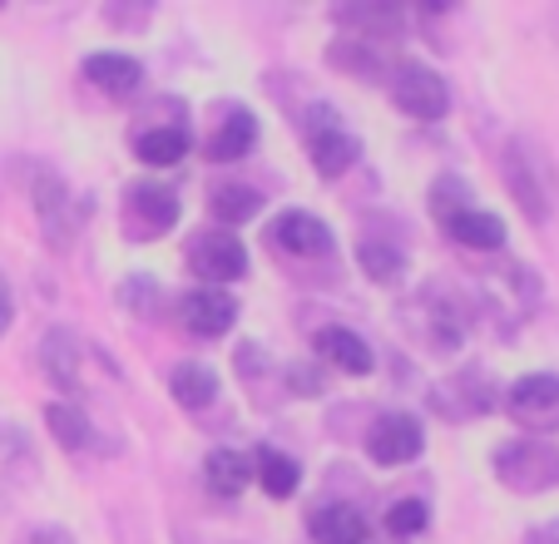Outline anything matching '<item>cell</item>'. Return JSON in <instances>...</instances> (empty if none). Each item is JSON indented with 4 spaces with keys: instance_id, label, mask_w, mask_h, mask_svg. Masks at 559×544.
Instances as JSON below:
<instances>
[{
    "instance_id": "cell-1",
    "label": "cell",
    "mask_w": 559,
    "mask_h": 544,
    "mask_svg": "<svg viewBox=\"0 0 559 544\" xmlns=\"http://www.w3.org/2000/svg\"><path fill=\"white\" fill-rule=\"evenodd\" d=\"M500 168H506V189H510V199L520 203V213H525L535 228H545V223L555 218V164L545 158V149H539L535 139L515 134L506 144Z\"/></svg>"
},
{
    "instance_id": "cell-6",
    "label": "cell",
    "mask_w": 559,
    "mask_h": 544,
    "mask_svg": "<svg viewBox=\"0 0 559 544\" xmlns=\"http://www.w3.org/2000/svg\"><path fill=\"white\" fill-rule=\"evenodd\" d=\"M421 450H426V430H421V421H416V416H406V411H386V416L371 421L367 456L377 465L396 471V465H412Z\"/></svg>"
},
{
    "instance_id": "cell-15",
    "label": "cell",
    "mask_w": 559,
    "mask_h": 544,
    "mask_svg": "<svg viewBox=\"0 0 559 544\" xmlns=\"http://www.w3.org/2000/svg\"><path fill=\"white\" fill-rule=\"evenodd\" d=\"M307 530L322 544H367V515L357 505H317Z\"/></svg>"
},
{
    "instance_id": "cell-11",
    "label": "cell",
    "mask_w": 559,
    "mask_h": 544,
    "mask_svg": "<svg viewBox=\"0 0 559 544\" xmlns=\"http://www.w3.org/2000/svg\"><path fill=\"white\" fill-rule=\"evenodd\" d=\"M124 213H129V223H134L139 243H148L179 223V199H174L169 189H158V184H134V189L124 193Z\"/></svg>"
},
{
    "instance_id": "cell-29",
    "label": "cell",
    "mask_w": 559,
    "mask_h": 544,
    "mask_svg": "<svg viewBox=\"0 0 559 544\" xmlns=\"http://www.w3.org/2000/svg\"><path fill=\"white\" fill-rule=\"evenodd\" d=\"M426 524H431V510H426V500H396L386 510V530L396 534V540H412V534H421Z\"/></svg>"
},
{
    "instance_id": "cell-21",
    "label": "cell",
    "mask_w": 559,
    "mask_h": 544,
    "mask_svg": "<svg viewBox=\"0 0 559 544\" xmlns=\"http://www.w3.org/2000/svg\"><path fill=\"white\" fill-rule=\"evenodd\" d=\"M169 391L183 411H203V406L218 401V371L203 367V362H183V367H174Z\"/></svg>"
},
{
    "instance_id": "cell-19",
    "label": "cell",
    "mask_w": 559,
    "mask_h": 544,
    "mask_svg": "<svg viewBox=\"0 0 559 544\" xmlns=\"http://www.w3.org/2000/svg\"><path fill=\"white\" fill-rule=\"evenodd\" d=\"M258 144V119L248 115V109H228L218 125V134L209 139V158H218V164H233V158L253 154Z\"/></svg>"
},
{
    "instance_id": "cell-13",
    "label": "cell",
    "mask_w": 559,
    "mask_h": 544,
    "mask_svg": "<svg viewBox=\"0 0 559 544\" xmlns=\"http://www.w3.org/2000/svg\"><path fill=\"white\" fill-rule=\"evenodd\" d=\"M317 356H328L337 371H347V377H367L371 367H377V356H371V346L361 342L357 332H347V327H322V332L312 336Z\"/></svg>"
},
{
    "instance_id": "cell-3",
    "label": "cell",
    "mask_w": 559,
    "mask_h": 544,
    "mask_svg": "<svg viewBox=\"0 0 559 544\" xmlns=\"http://www.w3.org/2000/svg\"><path fill=\"white\" fill-rule=\"evenodd\" d=\"M31 199H35V218H40V228H45V238H50V248L64 252V248L74 243V233H80V223L90 218V203L74 199L55 168H35Z\"/></svg>"
},
{
    "instance_id": "cell-12",
    "label": "cell",
    "mask_w": 559,
    "mask_h": 544,
    "mask_svg": "<svg viewBox=\"0 0 559 544\" xmlns=\"http://www.w3.org/2000/svg\"><path fill=\"white\" fill-rule=\"evenodd\" d=\"M179 317L193 336H223L238 322V303H233V293H223V287H193V293H183Z\"/></svg>"
},
{
    "instance_id": "cell-23",
    "label": "cell",
    "mask_w": 559,
    "mask_h": 544,
    "mask_svg": "<svg viewBox=\"0 0 559 544\" xmlns=\"http://www.w3.org/2000/svg\"><path fill=\"white\" fill-rule=\"evenodd\" d=\"M253 481L263 485L273 500H287V495H297V485H302V471H297L293 456L263 446V450H258V461H253Z\"/></svg>"
},
{
    "instance_id": "cell-33",
    "label": "cell",
    "mask_w": 559,
    "mask_h": 544,
    "mask_svg": "<svg viewBox=\"0 0 559 544\" xmlns=\"http://www.w3.org/2000/svg\"><path fill=\"white\" fill-rule=\"evenodd\" d=\"M109 21H115V25H144L148 21V11H119V5H109Z\"/></svg>"
},
{
    "instance_id": "cell-30",
    "label": "cell",
    "mask_w": 559,
    "mask_h": 544,
    "mask_svg": "<svg viewBox=\"0 0 559 544\" xmlns=\"http://www.w3.org/2000/svg\"><path fill=\"white\" fill-rule=\"evenodd\" d=\"M119 297H124L134 312H148V303H154V283H148L144 272H139V277H129V283L119 287Z\"/></svg>"
},
{
    "instance_id": "cell-7",
    "label": "cell",
    "mask_w": 559,
    "mask_h": 544,
    "mask_svg": "<svg viewBox=\"0 0 559 544\" xmlns=\"http://www.w3.org/2000/svg\"><path fill=\"white\" fill-rule=\"evenodd\" d=\"M189 262H193L199 277H209V287L213 283H238V277L248 272V248H243V238H233L228 228H209L189 243Z\"/></svg>"
},
{
    "instance_id": "cell-8",
    "label": "cell",
    "mask_w": 559,
    "mask_h": 544,
    "mask_svg": "<svg viewBox=\"0 0 559 544\" xmlns=\"http://www.w3.org/2000/svg\"><path fill=\"white\" fill-rule=\"evenodd\" d=\"M506 411L525 430H555L559 426V377H549V371L520 377L515 387L506 391Z\"/></svg>"
},
{
    "instance_id": "cell-24",
    "label": "cell",
    "mask_w": 559,
    "mask_h": 544,
    "mask_svg": "<svg viewBox=\"0 0 559 544\" xmlns=\"http://www.w3.org/2000/svg\"><path fill=\"white\" fill-rule=\"evenodd\" d=\"M357 262L371 283H396L406 272V248L391 238H357Z\"/></svg>"
},
{
    "instance_id": "cell-25",
    "label": "cell",
    "mask_w": 559,
    "mask_h": 544,
    "mask_svg": "<svg viewBox=\"0 0 559 544\" xmlns=\"http://www.w3.org/2000/svg\"><path fill=\"white\" fill-rule=\"evenodd\" d=\"M213 213L223 223H248L263 213V193L248 189V184H223V189H213Z\"/></svg>"
},
{
    "instance_id": "cell-17",
    "label": "cell",
    "mask_w": 559,
    "mask_h": 544,
    "mask_svg": "<svg viewBox=\"0 0 559 544\" xmlns=\"http://www.w3.org/2000/svg\"><path fill=\"white\" fill-rule=\"evenodd\" d=\"M445 233H451L461 248H471V252H500L506 248V223H500L496 213H486V209L455 213V218L445 223Z\"/></svg>"
},
{
    "instance_id": "cell-32",
    "label": "cell",
    "mask_w": 559,
    "mask_h": 544,
    "mask_svg": "<svg viewBox=\"0 0 559 544\" xmlns=\"http://www.w3.org/2000/svg\"><path fill=\"white\" fill-rule=\"evenodd\" d=\"M11 322H15V297H11V283L0 277V336L11 332Z\"/></svg>"
},
{
    "instance_id": "cell-14",
    "label": "cell",
    "mask_w": 559,
    "mask_h": 544,
    "mask_svg": "<svg viewBox=\"0 0 559 544\" xmlns=\"http://www.w3.org/2000/svg\"><path fill=\"white\" fill-rule=\"evenodd\" d=\"M85 80L95 84V90H105V95H134L139 84H144V64L134 60V55H115V50H99L85 60Z\"/></svg>"
},
{
    "instance_id": "cell-5",
    "label": "cell",
    "mask_w": 559,
    "mask_h": 544,
    "mask_svg": "<svg viewBox=\"0 0 559 544\" xmlns=\"http://www.w3.org/2000/svg\"><path fill=\"white\" fill-rule=\"evenodd\" d=\"M391 99H396L402 115L421 119V125L445 119V109H451V90H445V80L421 60H406L402 70L391 74Z\"/></svg>"
},
{
    "instance_id": "cell-31",
    "label": "cell",
    "mask_w": 559,
    "mask_h": 544,
    "mask_svg": "<svg viewBox=\"0 0 559 544\" xmlns=\"http://www.w3.org/2000/svg\"><path fill=\"white\" fill-rule=\"evenodd\" d=\"M21 544H74V540L60 530V524H40V530H31Z\"/></svg>"
},
{
    "instance_id": "cell-28",
    "label": "cell",
    "mask_w": 559,
    "mask_h": 544,
    "mask_svg": "<svg viewBox=\"0 0 559 544\" xmlns=\"http://www.w3.org/2000/svg\"><path fill=\"white\" fill-rule=\"evenodd\" d=\"M328 60L337 64V70L367 74V80H377V74H381V60H377V50H371L367 40H337V45L328 50Z\"/></svg>"
},
{
    "instance_id": "cell-18",
    "label": "cell",
    "mask_w": 559,
    "mask_h": 544,
    "mask_svg": "<svg viewBox=\"0 0 559 544\" xmlns=\"http://www.w3.org/2000/svg\"><path fill=\"white\" fill-rule=\"evenodd\" d=\"M203 481H209L213 495L233 500V495H243L253 485V461H248L243 450H213L209 461H203Z\"/></svg>"
},
{
    "instance_id": "cell-16",
    "label": "cell",
    "mask_w": 559,
    "mask_h": 544,
    "mask_svg": "<svg viewBox=\"0 0 559 544\" xmlns=\"http://www.w3.org/2000/svg\"><path fill=\"white\" fill-rule=\"evenodd\" d=\"M40 362H45V371H50V381H55L60 391H80V367H85V346L74 342L70 332H60V327H55V332L40 342Z\"/></svg>"
},
{
    "instance_id": "cell-4",
    "label": "cell",
    "mask_w": 559,
    "mask_h": 544,
    "mask_svg": "<svg viewBox=\"0 0 559 544\" xmlns=\"http://www.w3.org/2000/svg\"><path fill=\"white\" fill-rule=\"evenodd\" d=\"M302 134H307V154H312V168H317L322 178H342V174H347V168L361 158L357 134H347V129H342V119H337V109H332V105H312V109H307Z\"/></svg>"
},
{
    "instance_id": "cell-2",
    "label": "cell",
    "mask_w": 559,
    "mask_h": 544,
    "mask_svg": "<svg viewBox=\"0 0 559 544\" xmlns=\"http://www.w3.org/2000/svg\"><path fill=\"white\" fill-rule=\"evenodd\" d=\"M496 475L506 490L515 495H545L559 485V446L539 436H520V440H506L496 450Z\"/></svg>"
},
{
    "instance_id": "cell-26",
    "label": "cell",
    "mask_w": 559,
    "mask_h": 544,
    "mask_svg": "<svg viewBox=\"0 0 559 544\" xmlns=\"http://www.w3.org/2000/svg\"><path fill=\"white\" fill-rule=\"evenodd\" d=\"M332 15H337V25H357L361 35H371V31H377V35L402 31V21H406L396 5H337Z\"/></svg>"
},
{
    "instance_id": "cell-20",
    "label": "cell",
    "mask_w": 559,
    "mask_h": 544,
    "mask_svg": "<svg viewBox=\"0 0 559 544\" xmlns=\"http://www.w3.org/2000/svg\"><path fill=\"white\" fill-rule=\"evenodd\" d=\"M134 154L144 158L148 168H174L189 158V129L183 125H158V129H144L134 139Z\"/></svg>"
},
{
    "instance_id": "cell-27",
    "label": "cell",
    "mask_w": 559,
    "mask_h": 544,
    "mask_svg": "<svg viewBox=\"0 0 559 544\" xmlns=\"http://www.w3.org/2000/svg\"><path fill=\"white\" fill-rule=\"evenodd\" d=\"M465 209H475L471 203V189H465V178H455V174H441L431 184V213L441 218V228L455 218V213H465Z\"/></svg>"
},
{
    "instance_id": "cell-9",
    "label": "cell",
    "mask_w": 559,
    "mask_h": 544,
    "mask_svg": "<svg viewBox=\"0 0 559 544\" xmlns=\"http://www.w3.org/2000/svg\"><path fill=\"white\" fill-rule=\"evenodd\" d=\"M431 406L441 411L445 421H471V416H486V411H496V381L486 377V371H455L451 381H441L431 397Z\"/></svg>"
},
{
    "instance_id": "cell-10",
    "label": "cell",
    "mask_w": 559,
    "mask_h": 544,
    "mask_svg": "<svg viewBox=\"0 0 559 544\" xmlns=\"http://www.w3.org/2000/svg\"><path fill=\"white\" fill-rule=\"evenodd\" d=\"M267 243H273L277 252H293V258H328L332 252V228L322 218H312V213L287 209L283 218L267 223Z\"/></svg>"
},
{
    "instance_id": "cell-22",
    "label": "cell",
    "mask_w": 559,
    "mask_h": 544,
    "mask_svg": "<svg viewBox=\"0 0 559 544\" xmlns=\"http://www.w3.org/2000/svg\"><path fill=\"white\" fill-rule=\"evenodd\" d=\"M45 426H50V436L60 440L64 450H95V426H90V416L80 406H70V401H50L45 406Z\"/></svg>"
}]
</instances>
